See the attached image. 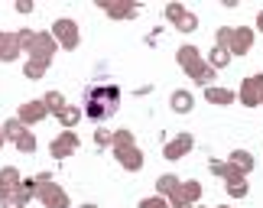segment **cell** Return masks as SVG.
I'll list each match as a JSON object with an SVG mask.
<instances>
[{"label":"cell","mask_w":263,"mask_h":208,"mask_svg":"<svg viewBox=\"0 0 263 208\" xmlns=\"http://www.w3.org/2000/svg\"><path fill=\"white\" fill-rule=\"evenodd\" d=\"M117 101H120V91L114 85H104V88H91L88 91V117L95 121H104L117 111Z\"/></svg>","instance_id":"obj_1"}]
</instances>
